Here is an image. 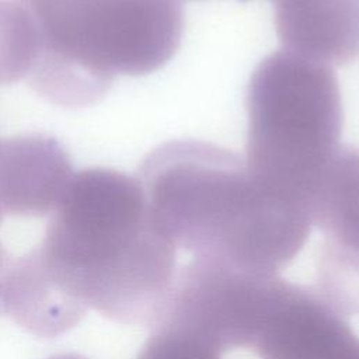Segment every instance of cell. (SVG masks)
I'll list each match as a JSON object with an SVG mask.
<instances>
[{
	"mask_svg": "<svg viewBox=\"0 0 359 359\" xmlns=\"http://www.w3.org/2000/svg\"><path fill=\"white\" fill-rule=\"evenodd\" d=\"M174 243L154 224L136 177L74 171L42 241L22 255L72 327L93 309L122 324H157L175 282Z\"/></svg>",
	"mask_w": 359,
	"mask_h": 359,
	"instance_id": "1",
	"label": "cell"
},
{
	"mask_svg": "<svg viewBox=\"0 0 359 359\" xmlns=\"http://www.w3.org/2000/svg\"><path fill=\"white\" fill-rule=\"evenodd\" d=\"M136 178L158 230L195 257L276 275L313 226L303 206L262 187L240 156L209 142L163 143Z\"/></svg>",
	"mask_w": 359,
	"mask_h": 359,
	"instance_id": "2",
	"label": "cell"
},
{
	"mask_svg": "<svg viewBox=\"0 0 359 359\" xmlns=\"http://www.w3.org/2000/svg\"><path fill=\"white\" fill-rule=\"evenodd\" d=\"M39 36L31 86L67 107L100 100L118 74L144 76L178 50L180 0H20Z\"/></svg>",
	"mask_w": 359,
	"mask_h": 359,
	"instance_id": "3",
	"label": "cell"
},
{
	"mask_svg": "<svg viewBox=\"0 0 359 359\" xmlns=\"http://www.w3.org/2000/svg\"><path fill=\"white\" fill-rule=\"evenodd\" d=\"M245 107L250 175L310 215L316 184L341 146L342 102L334 70L285 49L272 52L250 77Z\"/></svg>",
	"mask_w": 359,
	"mask_h": 359,
	"instance_id": "4",
	"label": "cell"
},
{
	"mask_svg": "<svg viewBox=\"0 0 359 359\" xmlns=\"http://www.w3.org/2000/svg\"><path fill=\"white\" fill-rule=\"evenodd\" d=\"M286 282L217 259L195 257L175 276L160 323L217 349L251 348Z\"/></svg>",
	"mask_w": 359,
	"mask_h": 359,
	"instance_id": "5",
	"label": "cell"
},
{
	"mask_svg": "<svg viewBox=\"0 0 359 359\" xmlns=\"http://www.w3.org/2000/svg\"><path fill=\"white\" fill-rule=\"evenodd\" d=\"M251 348L259 359H351L359 338L323 296L286 282Z\"/></svg>",
	"mask_w": 359,
	"mask_h": 359,
	"instance_id": "6",
	"label": "cell"
},
{
	"mask_svg": "<svg viewBox=\"0 0 359 359\" xmlns=\"http://www.w3.org/2000/svg\"><path fill=\"white\" fill-rule=\"evenodd\" d=\"M74 171L65 147L42 133L0 140L3 215L45 216L60 203Z\"/></svg>",
	"mask_w": 359,
	"mask_h": 359,
	"instance_id": "7",
	"label": "cell"
},
{
	"mask_svg": "<svg viewBox=\"0 0 359 359\" xmlns=\"http://www.w3.org/2000/svg\"><path fill=\"white\" fill-rule=\"evenodd\" d=\"M285 50L327 66L359 57V0H273Z\"/></svg>",
	"mask_w": 359,
	"mask_h": 359,
	"instance_id": "8",
	"label": "cell"
},
{
	"mask_svg": "<svg viewBox=\"0 0 359 359\" xmlns=\"http://www.w3.org/2000/svg\"><path fill=\"white\" fill-rule=\"evenodd\" d=\"M310 217L325 243L359 255V149L339 146L310 198Z\"/></svg>",
	"mask_w": 359,
	"mask_h": 359,
	"instance_id": "9",
	"label": "cell"
},
{
	"mask_svg": "<svg viewBox=\"0 0 359 359\" xmlns=\"http://www.w3.org/2000/svg\"><path fill=\"white\" fill-rule=\"evenodd\" d=\"M38 49V31L25 6L0 0V86L28 77Z\"/></svg>",
	"mask_w": 359,
	"mask_h": 359,
	"instance_id": "10",
	"label": "cell"
},
{
	"mask_svg": "<svg viewBox=\"0 0 359 359\" xmlns=\"http://www.w3.org/2000/svg\"><path fill=\"white\" fill-rule=\"evenodd\" d=\"M220 352L168 324H157L137 359H220Z\"/></svg>",
	"mask_w": 359,
	"mask_h": 359,
	"instance_id": "11",
	"label": "cell"
},
{
	"mask_svg": "<svg viewBox=\"0 0 359 359\" xmlns=\"http://www.w3.org/2000/svg\"><path fill=\"white\" fill-rule=\"evenodd\" d=\"M3 212L0 210V222H1V219H3ZM8 264H10V259H8V257L6 255V251L0 247V290H1V282H3V276H4V272H6V269H7V266H8ZM3 311V309H1V300H0V313Z\"/></svg>",
	"mask_w": 359,
	"mask_h": 359,
	"instance_id": "12",
	"label": "cell"
},
{
	"mask_svg": "<svg viewBox=\"0 0 359 359\" xmlns=\"http://www.w3.org/2000/svg\"><path fill=\"white\" fill-rule=\"evenodd\" d=\"M50 359H87V358H83V356H79V355H57V356H53Z\"/></svg>",
	"mask_w": 359,
	"mask_h": 359,
	"instance_id": "13",
	"label": "cell"
}]
</instances>
